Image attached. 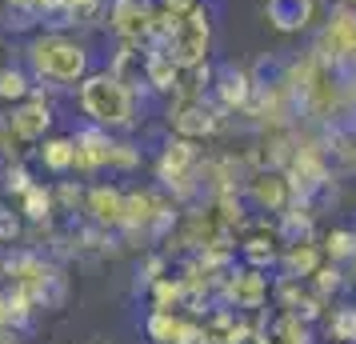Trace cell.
<instances>
[{
  "instance_id": "obj_24",
  "label": "cell",
  "mask_w": 356,
  "mask_h": 344,
  "mask_svg": "<svg viewBox=\"0 0 356 344\" xmlns=\"http://www.w3.org/2000/svg\"><path fill=\"white\" fill-rule=\"evenodd\" d=\"M0 4H13V8H29L33 0H0Z\"/></svg>"
},
{
  "instance_id": "obj_9",
  "label": "cell",
  "mask_w": 356,
  "mask_h": 344,
  "mask_svg": "<svg viewBox=\"0 0 356 344\" xmlns=\"http://www.w3.org/2000/svg\"><path fill=\"white\" fill-rule=\"evenodd\" d=\"M113 140H116V132L100 129V124H81V129L72 132V145H76V172H81V177H97L100 168H108Z\"/></svg>"
},
{
  "instance_id": "obj_13",
  "label": "cell",
  "mask_w": 356,
  "mask_h": 344,
  "mask_svg": "<svg viewBox=\"0 0 356 344\" xmlns=\"http://www.w3.org/2000/svg\"><path fill=\"white\" fill-rule=\"evenodd\" d=\"M145 84L156 97H172L180 84V65L164 49H145Z\"/></svg>"
},
{
  "instance_id": "obj_21",
  "label": "cell",
  "mask_w": 356,
  "mask_h": 344,
  "mask_svg": "<svg viewBox=\"0 0 356 344\" xmlns=\"http://www.w3.org/2000/svg\"><path fill=\"white\" fill-rule=\"evenodd\" d=\"M104 4H108V0H60L68 24H88V20H97L100 13H104Z\"/></svg>"
},
{
  "instance_id": "obj_23",
  "label": "cell",
  "mask_w": 356,
  "mask_h": 344,
  "mask_svg": "<svg viewBox=\"0 0 356 344\" xmlns=\"http://www.w3.org/2000/svg\"><path fill=\"white\" fill-rule=\"evenodd\" d=\"M13 65V44H8V36L0 33V68H8Z\"/></svg>"
},
{
  "instance_id": "obj_10",
  "label": "cell",
  "mask_w": 356,
  "mask_h": 344,
  "mask_svg": "<svg viewBox=\"0 0 356 344\" xmlns=\"http://www.w3.org/2000/svg\"><path fill=\"white\" fill-rule=\"evenodd\" d=\"M316 13H321L316 0H260V17L284 36L308 33L312 20H316Z\"/></svg>"
},
{
  "instance_id": "obj_12",
  "label": "cell",
  "mask_w": 356,
  "mask_h": 344,
  "mask_svg": "<svg viewBox=\"0 0 356 344\" xmlns=\"http://www.w3.org/2000/svg\"><path fill=\"white\" fill-rule=\"evenodd\" d=\"M248 197L257 200L260 208H268V213H284L292 200V184H289V172H280V168H273V172H257L252 177V184H248Z\"/></svg>"
},
{
  "instance_id": "obj_26",
  "label": "cell",
  "mask_w": 356,
  "mask_h": 344,
  "mask_svg": "<svg viewBox=\"0 0 356 344\" xmlns=\"http://www.w3.org/2000/svg\"><path fill=\"white\" fill-rule=\"evenodd\" d=\"M332 344H353V341H332Z\"/></svg>"
},
{
  "instance_id": "obj_11",
  "label": "cell",
  "mask_w": 356,
  "mask_h": 344,
  "mask_svg": "<svg viewBox=\"0 0 356 344\" xmlns=\"http://www.w3.org/2000/svg\"><path fill=\"white\" fill-rule=\"evenodd\" d=\"M81 213H88V220L100 224V229H120V220H124V188L120 184H88Z\"/></svg>"
},
{
  "instance_id": "obj_4",
  "label": "cell",
  "mask_w": 356,
  "mask_h": 344,
  "mask_svg": "<svg viewBox=\"0 0 356 344\" xmlns=\"http://www.w3.org/2000/svg\"><path fill=\"white\" fill-rule=\"evenodd\" d=\"M200 177V140H188V136H168L156 156V181L168 193H188L193 181Z\"/></svg>"
},
{
  "instance_id": "obj_8",
  "label": "cell",
  "mask_w": 356,
  "mask_h": 344,
  "mask_svg": "<svg viewBox=\"0 0 356 344\" xmlns=\"http://www.w3.org/2000/svg\"><path fill=\"white\" fill-rule=\"evenodd\" d=\"M212 100L225 108V113H248L252 108V92H257V81L252 72L241 65H220L212 72Z\"/></svg>"
},
{
  "instance_id": "obj_19",
  "label": "cell",
  "mask_w": 356,
  "mask_h": 344,
  "mask_svg": "<svg viewBox=\"0 0 356 344\" xmlns=\"http://www.w3.org/2000/svg\"><path fill=\"white\" fill-rule=\"evenodd\" d=\"M145 164V152L132 145L129 136H116L113 140V156H108V168H116V172H136Z\"/></svg>"
},
{
  "instance_id": "obj_2",
  "label": "cell",
  "mask_w": 356,
  "mask_h": 344,
  "mask_svg": "<svg viewBox=\"0 0 356 344\" xmlns=\"http://www.w3.org/2000/svg\"><path fill=\"white\" fill-rule=\"evenodd\" d=\"M76 104H81L88 124H100V129L116 132V136L132 132L145 120V113H140V88L124 84L108 68H92L76 84Z\"/></svg>"
},
{
  "instance_id": "obj_25",
  "label": "cell",
  "mask_w": 356,
  "mask_h": 344,
  "mask_svg": "<svg viewBox=\"0 0 356 344\" xmlns=\"http://www.w3.org/2000/svg\"><path fill=\"white\" fill-rule=\"evenodd\" d=\"M81 344H113V341H104V336H88V341H81Z\"/></svg>"
},
{
  "instance_id": "obj_18",
  "label": "cell",
  "mask_w": 356,
  "mask_h": 344,
  "mask_svg": "<svg viewBox=\"0 0 356 344\" xmlns=\"http://www.w3.org/2000/svg\"><path fill=\"white\" fill-rule=\"evenodd\" d=\"M324 256L332 264H344V261H356V232L353 229H332L324 236Z\"/></svg>"
},
{
  "instance_id": "obj_17",
  "label": "cell",
  "mask_w": 356,
  "mask_h": 344,
  "mask_svg": "<svg viewBox=\"0 0 356 344\" xmlns=\"http://www.w3.org/2000/svg\"><path fill=\"white\" fill-rule=\"evenodd\" d=\"M20 213L24 220H33V224H44L52 213H56V200H52V184H40L36 181L24 197H20Z\"/></svg>"
},
{
  "instance_id": "obj_20",
  "label": "cell",
  "mask_w": 356,
  "mask_h": 344,
  "mask_svg": "<svg viewBox=\"0 0 356 344\" xmlns=\"http://www.w3.org/2000/svg\"><path fill=\"white\" fill-rule=\"evenodd\" d=\"M33 172H29V164L24 161H13L8 164V168H4V197H24V193H29V188H33Z\"/></svg>"
},
{
  "instance_id": "obj_16",
  "label": "cell",
  "mask_w": 356,
  "mask_h": 344,
  "mask_svg": "<svg viewBox=\"0 0 356 344\" xmlns=\"http://www.w3.org/2000/svg\"><path fill=\"white\" fill-rule=\"evenodd\" d=\"M228 288H232L236 309H260V300L268 296V280L260 277V272H236Z\"/></svg>"
},
{
  "instance_id": "obj_3",
  "label": "cell",
  "mask_w": 356,
  "mask_h": 344,
  "mask_svg": "<svg viewBox=\"0 0 356 344\" xmlns=\"http://www.w3.org/2000/svg\"><path fill=\"white\" fill-rule=\"evenodd\" d=\"M180 68H196V65H209V52H212V8L196 0L193 8L172 24V33L164 36L161 44Z\"/></svg>"
},
{
  "instance_id": "obj_1",
  "label": "cell",
  "mask_w": 356,
  "mask_h": 344,
  "mask_svg": "<svg viewBox=\"0 0 356 344\" xmlns=\"http://www.w3.org/2000/svg\"><path fill=\"white\" fill-rule=\"evenodd\" d=\"M24 68L33 72L36 84H44L52 92H76V84L92 72V49L68 36L65 28H40L24 40Z\"/></svg>"
},
{
  "instance_id": "obj_22",
  "label": "cell",
  "mask_w": 356,
  "mask_h": 344,
  "mask_svg": "<svg viewBox=\"0 0 356 344\" xmlns=\"http://www.w3.org/2000/svg\"><path fill=\"white\" fill-rule=\"evenodd\" d=\"M332 328H337V336H332V341H356V312L353 309H340L337 320H332Z\"/></svg>"
},
{
  "instance_id": "obj_6",
  "label": "cell",
  "mask_w": 356,
  "mask_h": 344,
  "mask_svg": "<svg viewBox=\"0 0 356 344\" xmlns=\"http://www.w3.org/2000/svg\"><path fill=\"white\" fill-rule=\"evenodd\" d=\"M156 0H108L104 4V17H108V28H113L116 40H129V44H140L148 49L152 40V24H156Z\"/></svg>"
},
{
  "instance_id": "obj_15",
  "label": "cell",
  "mask_w": 356,
  "mask_h": 344,
  "mask_svg": "<svg viewBox=\"0 0 356 344\" xmlns=\"http://www.w3.org/2000/svg\"><path fill=\"white\" fill-rule=\"evenodd\" d=\"M33 92H36V81L24 65L0 68V100H4V104H20V100L33 97Z\"/></svg>"
},
{
  "instance_id": "obj_5",
  "label": "cell",
  "mask_w": 356,
  "mask_h": 344,
  "mask_svg": "<svg viewBox=\"0 0 356 344\" xmlns=\"http://www.w3.org/2000/svg\"><path fill=\"white\" fill-rule=\"evenodd\" d=\"M225 108L212 97H177L168 104V129L172 136H188V140H204L225 124Z\"/></svg>"
},
{
  "instance_id": "obj_14",
  "label": "cell",
  "mask_w": 356,
  "mask_h": 344,
  "mask_svg": "<svg viewBox=\"0 0 356 344\" xmlns=\"http://www.w3.org/2000/svg\"><path fill=\"white\" fill-rule=\"evenodd\" d=\"M36 161L44 164L52 177L76 172V145H72V136H44V140H36Z\"/></svg>"
},
{
  "instance_id": "obj_7",
  "label": "cell",
  "mask_w": 356,
  "mask_h": 344,
  "mask_svg": "<svg viewBox=\"0 0 356 344\" xmlns=\"http://www.w3.org/2000/svg\"><path fill=\"white\" fill-rule=\"evenodd\" d=\"M4 129L29 148L36 140H44V132L52 129V100L36 88L33 97H24L20 104H13V113L4 116Z\"/></svg>"
}]
</instances>
